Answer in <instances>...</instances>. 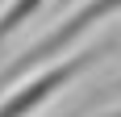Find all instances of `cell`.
Returning a JSON list of instances; mask_svg holds the SVG:
<instances>
[{"label": "cell", "mask_w": 121, "mask_h": 117, "mask_svg": "<svg viewBox=\"0 0 121 117\" xmlns=\"http://www.w3.org/2000/svg\"><path fill=\"white\" fill-rule=\"evenodd\" d=\"M109 50H113L109 42L104 46H84L79 42L67 54L50 58V63H42L34 71H25L17 84H9L0 92V117H38L46 105H54L79 75H88L100 58H109Z\"/></svg>", "instance_id": "obj_1"}, {"label": "cell", "mask_w": 121, "mask_h": 117, "mask_svg": "<svg viewBox=\"0 0 121 117\" xmlns=\"http://www.w3.org/2000/svg\"><path fill=\"white\" fill-rule=\"evenodd\" d=\"M109 88H113V92H121V75H117V80H113V84H109Z\"/></svg>", "instance_id": "obj_5"}, {"label": "cell", "mask_w": 121, "mask_h": 117, "mask_svg": "<svg viewBox=\"0 0 121 117\" xmlns=\"http://www.w3.org/2000/svg\"><path fill=\"white\" fill-rule=\"evenodd\" d=\"M59 4H67V0H59Z\"/></svg>", "instance_id": "obj_6"}, {"label": "cell", "mask_w": 121, "mask_h": 117, "mask_svg": "<svg viewBox=\"0 0 121 117\" xmlns=\"http://www.w3.org/2000/svg\"><path fill=\"white\" fill-rule=\"evenodd\" d=\"M46 4L50 0H9V4L0 9V50H4V42H9L13 34H21Z\"/></svg>", "instance_id": "obj_3"}, {"label": "cell", "mask_w": 121, "mask_h": 117, "mask_svg": "<svg viewBox=\"0 0 121 117\" xmlns=\"http://www.w3.org/2000/svg\"><path fill=\"white\" fill-rule=\"evenodd\" d=\"M113 17H121V0H79L75 9L63 13L42 38H34L21 54H13L9 63L0 67V92H4L9 84H17L25 71H34V67H42V63H50V58L67 54L71 46H79L92 29H100V25L113 21Z\"/></svg>", "instance_id": "obj_2"}, {"label": "cell", "mask_w": 121, "mask_h": 117, "mask_svg": "<svg viewBox=\"0 0 121 117\" xmlns=\"http://www.w3.org/2000/svg\"><path fill=\"white\" fill-rule=\"evenodd\" d=\"M96 117H121V105H113V109H104V113H96Z\"/></svg>", "instance_id": "obj_4"}]
</instances>
